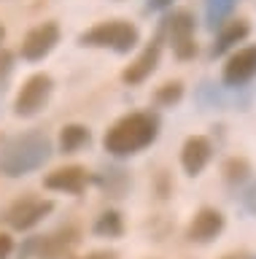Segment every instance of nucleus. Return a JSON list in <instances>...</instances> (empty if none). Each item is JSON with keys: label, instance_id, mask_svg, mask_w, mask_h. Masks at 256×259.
<instances>
[{"label": "nucleus", "instance_id": "1", "mask_svg": "<svg viewBox=\"0 0 256 259\" xmlns=\"http://www.w3.org/2000/svg\"><path fill=\"white\" fill-rule=\"evenodd\" d=\"M159 135V121L151 113H127L116 121L103 138L108 154L114 157H130L151 146Z\"/></svg>", "mask_w": 256, "mask_h": 259}, {"label": "nucleus", "instance_id": "2", "mask_svg": "<svg viewBox=\"0 0 256 259\" xmlns=\"http://www.w3.org/2000/svg\"><path fill=\"white\" fill-rule=\"evenodd\" d=\"M52 157V141L43 133H25L11 138L0 151V173L6 178H19L43 167Z\"/></svg>", "mask_w": 256, "mask_h": 259}, {"label": "nucleus", "instance_id": "3", "mask_svg": "<svg viewBox=\"0 0 256 259\" xmlns=\"http://www.w3.org/2000/svg\"><path fill=\"white\" fill-rule=\"evenodd\" d=\"M140 32L135 24L124 22V19H111V22H103V24H94L92 30H86L81 38V46H97V49H114V52L124 54L135 49L138 44Z\"/></svg>", "mask_w": 256, "mask_h": 259}, {"label": "nucleus", "instance_id": "4", "mask_svg": "<svg viewBox=\"0 0 256 259\" xmlns=\"http://www.w3.org/2000/svg\"><path fill=\"white\" fill-rule=\"evenodd\" d=\"M54 210V202L52 200H43V197H33V194H27V197H19L14 200L9 208H6V222H9L11 230H33L38 222H43L46 216H49Z\"/></svg>", "mask_w": 256, "mask_h": 259}, {"label": "nucleus", "instance_id": "5", "mask_svg": "<svg viewBox=\"0 0 256 259\" xmlns=\"http://www.w3.org/2000/svg\"><path fill=\"white\" fill-rule=\"evenodd\" d=\"M52 95V76H46V73H35V76H30L25 81V87H22V92L17 95V103H14V111H17V116H33L38 113L46 105Z\"/></svg>", "mask_w": 256, "mask_h": 259}, {"label": "nucleus", "instance_id": "6", "mask_svg": "<svg viewBox=\"0 0 256 259\" xmlns=\"http://www.w3.org/2000/svg\"><path fill=\"white\" fill-rule=\"evenodd\" d=\"M57 40H60L57 22H43V24H38V27H33V30L25 35V40H22V57H25V60H30V62L43 60V57L49 54L54 46H57Z\"/></svg>", "mask_w": 256, "mask_h": 259}, {"label": "nucleus", "instance_id": "7", "mask_svg": "<svg viewBox=\"0 0 256 259\" xmlns=\"http://www.w3.org/2000/svg\"><path fill=\"white\" fill-rule=\"evenodd\" d=\"M81 240V230L76 224H65L60 230H54L52 235L41 238V246H38V259H68L70 251L78 246Z\"/></svg>", "mask_w": 256, "mask_h": 259}, {"label": "nucleus", "instance_id": "8", "mask_svg": "<svg viewBox=\"0 0 256 259\" xmlns=\"http://www.w3.org/2000/svg\"><path fill=\"white\" fill-rule=\"evenodd\" d=\"M170 24V44L178 60H191L197 54V44H194V16L189 11H178L173 14V19H167Z\"/></svg>", "mask_w": 256, "mask_h": 259}, {"label": "nucleus", "instance_id": "9", "mask_svg": "<svg viewBox=\"0 0 256 259\" xmlns=\"http://www.w3.org/2000/svg\"><path fill=\"white\" fill-rule=\"evenodd\" d=\"M256 76V44L237 49L224 65V84L227 87H243Z\"/></svg>", "mask_w": 256, "mask_h": 259}, {"label": "nucleus", "instance_id": "10", "mask_svg": "<svg viewBox=\"0 0 256 259\" xmlns=\"http://www.w3.org/2000/svg\"><path fill=\"white\" fill-rule=\"evenodd\" d=\"M224 230V213L216 208H199L194 219L189 222V230H186V238L191 243H211L221 235Z\"/></svg>", "mask_w": 256, "mask_h": 259}, {"label": "nucleus", "instance_id": "11", "mask_svg": "<svg viewBox=\"0 0 256 259\" xmlns=\"http://www.w3.org/2000/svg\"><path fill=\"white\" fill-rule=\"evenodd\" d=\"M86 181H89V173L81 165H68V167H57L52 170L49 176L43 178V186L52 192H68V194H78L84 192Z\"/></svg>", "mask_w": 256, "mask_h": 259}, {"label": "nucleus", "instance_id": "12", "mask_svg": "<svg viewBox=\"0 0 256 259\" xmlns=\"http://www.w3.org/2000/svg\"><path fill=\"white\" fill-rule=\"evenodd\" d=\"M211 154H213V146L208 138L202 135H191L186 138L181 149V165L186 170V176H199L205 170V165L211 162Z\"/></svg>", "mask_w": 256, "mask_h": 259}, {"label": "nucleus", "instance_id": "13", "mask_svg": "<svg viewBox=\"0 0 256 259\" xmlns=\"http://www.w3.org/2000/svg\"><path fill=\"white\" fill-rule=\"evenodd\" d=\"M159 54H162V35H157L154 40H151V44L146 46V52H143L138 60H135L130 68L122 73V78L127 81V84H140V81H146L151 73L157 70Z\"/></svg>", "mask_w": 256, "mask_h": 259}, {"label": "nucleus", "instance_id": "14", "mask_svg": "<svg viewBox=\"0 0 256 259\" xmlns=\"http://www.w3.org/2000/svg\"><path fill=\"white\" fill-rule=\"evenodd\" d=\"M248 32H251V24L245 19H232L227 24H221L219 35H216V44H213V57H221L224 52H229L232 46H237L240 40H245Z\"/></svg>", "mask_w": 256, "mask_h": 259}, {"label": "nucleus", "instance_id": "15", "mask_svg": "<svg viewBox=\"0 0 256 259\" xmlns=\"http://www.w3.org/2000/svg\"><path fill=\"white\" fill-rule=\"evenodd\" d=\"M92 230H94V235H97V238H122V232H124V219H122V213H119V210H103Z\"/></svg>", "mask_w": 256, "mask_h": 259}, {"label": "nucleus", "instance_id": "16", "mask_svg": "<svg viewBox=\"0 0 256 259\" xmlns=\"http://www.w3.org/2000/svg\"><path fill=\"white\" fill-rule=\"evenodd\" d=\"M100 186L108 197H124V192L130 189V176L122 167H111L100 176Z\"/></svg>", "mask_w": 256, "mask_h": 259}, {"label": "nucleus", "instance_id": "17", "mask_svg": "<svg viewBox=\"0 0 256 259\" xmlns=\"http://www.w3.org/2000/svg\"><path fill=\"white\" fill-rule=\"evenodd\" d=\"M84 143H89V130H86L84 124H68V127H62V133H60V149L65 151V154L78 151Z\"/></svg>", "mask_w": 256, "mask_h": 259}, {"label": "nucleus", "instance_id": "18", "mask_svg": "<svg viewBox=\"0 0 256 259\" xmlns=\"http://www.w3.org/2000/svg\"><path fill=\"white\" fill-rule=\"evenodd\" d=\"M248 173H251V165L243 159V157H232L224 162V178H227L229 184H243Z\"/></svg>", "mask_w": 256, "mask_h": 259}, {"label": "nucleus", "instance_id": "19", "mask_svg": "<svg viewBox=\"0 0 256 259\" xmlns=\"http://www.w3.org/2000/svg\"><path fill=\"white\" fill-rule=\"evenodd\" d=\"M232 8H235V0H208V22H211V27L221 24Z\"/></svg>", "mask_w": 256, "mask_h": 259}, {"label": "nucleus", "instance_id": "20", "mask_svg": "<svg viewBox=\"0 0 256 259\" xmlns=\"http://www.w3.org/2000/svg\"><path fill=\"white\" fill-rule=\"evenodd\" d=\"M181 95H183V84H181V81H170V84H162L157 89L154 100L159 105H173V103L181 100Z\"/></svg>", "mask_w": 256, "mask_h": 259}, {"label": "nucleus", "instance_id": "21", "mask_svg": "<svg viewBox=\"0 0 256 259\" xmlns=\"http://www.w3.org/2000/svg\"><path fill=\"white\" fill-rule=\"evenodd\" d=\"M240 202L245 205V210H248V213H253V216H256V184L245 186V192L240 194Z\"/></svg>", "mask_w": 256, "mask_h": 259}, {"label": "nucleus", "instance_id": "22", "mask_svg": "<svg viewBox=\"0 0 256 259\" xmlns=\"http://www.w3.org/2000/svg\"><path fill=\"white\" fill-rule=\"evenodd\" d=\"M14 68V54L6 52V49H0V78H6Z\"/></svg>", "mask_w": 256, "mask_h": 259}, {"label": "nucleus", "instance_id": "23", "mask_svg": "<svg viewBox=\"0 0 256 259\" xmlns=\"http://www.w3.org/2000/svg\"><path fill=\"white\" fill-rule=\"evenodd\" d=\"M14 251V238L9 232H0V259H6Z\"/></svg>", "mask_w": 256, "mask_h": 259}, {"label": "nucleus", "instance_id": "24", "mask_svg": "<svg viewBox=\"0 0 256 259\" xmlns=\"http://www.w3.org/2000/svg\"><path fill=\"white\" fill-rule=\"evenodd\" d=\"M81 259H119V254L116 251H108V248H97V251H89V254L81 256Z\"/></svg>", "mask_w": 256, "mask_h": 259}, {"label": "nucleus", "instance_id": "25", "mask_svg": "<svg viewBox=\"0 0 256 259\" xmlns=\"http://www.w3.org/2000/svg\"><path fill=\"white\" fill-rule=\"evenodd\" d=\"M173 0H148V8H154V11H162V8H167Z\"/></svg>", "mask_w": 256, "mask_h": 259}, {"label": "nucleus", "instance_id": "26", "mask_svg": "<svg viewBox=\"0 0 256 259\" xmlns=\"http://www.w3.org/2000/svg\"><path fill=\"white\" fill-rule=\"evenodd\" d=\"M221 259H248L245 251H232V254H224Z\"/></svg>", "mask_w": 256, "mask_h": 259}, {"label": "nucleus", "instance_id": "27", "mask_svg": "<svg viewBox=\"0 0 256 259\" xmlns=\"http://www.w3.org/2000/svg\"><path fill=\"white\" fill-rule=\"evenodd\" d=\"M3 38H6V27L0 24V44H3Z\"/></svg>", "mask_w": 256, "mask_h": 259}, {"label": "nucleus", "instance_id": "28", "mask_svg": "<svg viewBox=\"0 0 256 259\" xmlns=\"http://www.w3.org/2000/svg\"><path fill=\"white\" fill-rule=\"evenodd\" d=\"M0 143H3V138H0Z\"/></svg>", "mask_w": 256, "mask_h": 259}]
</instances>
